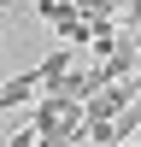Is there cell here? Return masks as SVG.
Instances as JSON below:
<instances>
[{"mask_svg": "<svg viewBox=\"0 0 141 147\" xmlns=\"http://www.w3.org/2000/svg\"><path fill=\"white\" fill-rule=\"evenodd\" d=\"M106 129H112V147H124V141H129V136L141 129V100H135V106H124V112H117V118H112Z\"/></svg>", "mask_w": 141, "mask_h": 147, "instance_id": "obj_5", "label": "cell"}, {"mask_svg": "<svg viewBox=\"0 0 141 147\" xmlns=\"http://www.w3.org/2000/svg\"><path fill=\"white\" fill-rule=\"evenodd\" d=\"M35 71H41V88H47V94H59V88H65V77L77 71V47H53Z\"/></svg>", "mask_w": 141, "mask_h": 147, "instance_id": "obj_3", "label": "cell"}, {"mask_svg": "<svg viewBox=\"0 0 141 147\" xmlns=\"http://www.w3.org/2000/svg\"><path fill=\"white\" fill-rule=\"evenodd\" d=\"M35 88H41V71H18V77H12L6 88H0V112H12V106H23V100H30Z\"/></svg>", "mask_w": 141, "mask_h": 147, "instance_id": "obj_4", "label": "cell"}, {"mask_svg": "<svg viewBox=\"0 0 141 147\" xmlns=\"http://www.w3.org/2000/svg\"><path fill=\"white\" fill-rule=\"evenodd\" d=\"M141 100V82L135 77H124V82H112V88H100L94 100H82V124H112L124 106H135Z\"/></svg>", "mask_w": 141, "mask_h": 147, "instance_id": "obj_2", "label": "cell"}, {"mask_svg": "<svg viewBox=\"0 0 141 147\" xmlns=\"http://www.w3.org/2000/svg\"><path fill=\"white\" fill-rule=\"evenodd\" d=\"M77 124H82V100H70V94H41V106L30 112V129H35V136H47V141L70 136Z\"/></svg>", "mask_w": 141, "mask_h": 147, "instance_id": "obj_1", "label": "cell"}]
</instances>
